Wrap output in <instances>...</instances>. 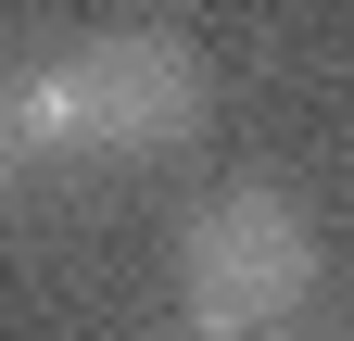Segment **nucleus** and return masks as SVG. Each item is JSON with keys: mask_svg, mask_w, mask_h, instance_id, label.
I'll return each instance as SVG.
<instances>
[{"mask_svg": "<svg viewBox=\"0 0 354 341\" xmlns=\"http://www.w3.org/2000/svg\"><path fill=\"white\" fill-rule=\"evenodd\" d=\"M253 341H329V329H253Z\"/></svg>", "mask_w": 354, "mask_h": 341, "instance_id": "nucleus-4", "label": "nucleus"}, {"mask_svg": "<svg viewBox=\"0 0 354 341\" xmlns=\"http://www.w3.org/2000/svg\"><path fill=\"white\" fill-rule=\"evenodd\" d=\"M317 291V228H304L291 190H215L190 240H177V304H190V341H253V329H291V304Z\"/></svg>", "mask_w": 354, "mask_h": 341, "instance_id": "nucleus-1", "label": "nucleus"}, {"mask_svg": "<svg viewBox=\"0 0 354 341\" xmlns=\"http://www.w3.org/2000/svg\"><path fill=\"white\" fill-rule=\"evenodd\" d=\"M76 152V114H64V64L51 51H26V64H0V190H38V177H64Z\"/></svg>", "mask_w": 354, "mask_h": 341, "instance_id": "nucleus-3", "label": "nucleus"}, {"mask_svg": "<svg viewBox=\"0 0 354 341\" xmlns=\"http://www.w3.org/2000/svg\"><path fill=\"white\" fill-rule=\"evenodd\" d=\"M51 64H64V114H76L88 164H165L215 114V76H203V51L177 26H102V38H76Z\"/></svg>", "mask_w": 354, "mask_h": 341, "instance_id": "nucleus-2", "label": "nucleus"}]
</instances>
